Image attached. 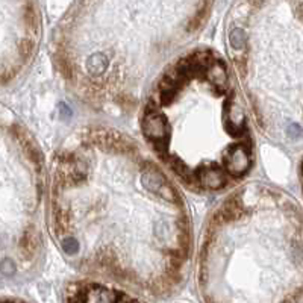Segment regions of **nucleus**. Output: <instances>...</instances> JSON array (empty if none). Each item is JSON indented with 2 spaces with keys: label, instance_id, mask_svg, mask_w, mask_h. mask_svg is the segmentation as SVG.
Wrapping results in <instances>:
<instances>
[{
  "label": "nucleus",
  "instance_id": "1",
  "mask_svg": "<svg viewBox=\"0 0 303 303\" xmlns=\"http://www.w3.org/2000/svg\"><path fill=\"white\" fill-rule=\"evenodd\" d=\"M155 153L185 184L222 190L253 164L247 117L228 64L193 52L156 83L141 120Z\"/></svg>",
  "mask_w": 303,
  "mask_h": 303
}]
</instances>
